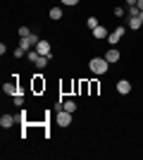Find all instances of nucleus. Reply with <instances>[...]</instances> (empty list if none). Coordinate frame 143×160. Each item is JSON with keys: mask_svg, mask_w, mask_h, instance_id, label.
<instances>
[{"mask_svg": "<svg viewBox=\"0 0 143 160\" xmlns=\"http://www.w3.org/2000/svg\"><path fill=\"white\" fill-rule=\"evenodd\" d=\"M107 67H110V62L105 60V58H93V60L88 62V69L93 74H98V77H102V74L107 72Z\"/></svg>", "mask_w": 143, "mask_h": 160, "instance_id": "f257e3e1", "label": "nucleus"}, {"mask_svg": "<svg viewBox=\"0 0 143 160\" xmlns=\"http://www.w3.org/2000/svg\"><path fill=\"white\" fill-rule=\"evenodd\" d=\"M55 122H57V127H69L72 124V112H67V110L60 108V112L55 115Z\"/></svg>", "mask_w": 143, "mask_h": 160, "instance_id": "f03ea898", "label": "nucleus"}, {"mask_svg": "<svg viewBox=\"0 0 143 160\" xmlns=\"http://www.w3.org/2000/svg\"><path fill=\"white\" fill-rule=\"evenodd\" d=\"M122 36H124V27H117L115 31H110V36H107L110 46H117V43L122 41Z\"/></svg>", "mask_w": 143, "mask_h": 160, "instance_id": "7ed1b4c3", "label": "nucleus"}, {"mask_svg": "<svg viewBox=\"0 0 143 160\" xmlns=\"http://www.w3.org/2000/svg\"><path fill=\"white\" fill-rule=\"evenodd\" d=\"M119 58H122V55H119V50H117L115 46H112V48L107 50V53H105V60H107L110 65H115V62H119Z\"/></svg>", "mask_w": 143, "mask_h": 160, "instance_id": "20e7f679", "label": "nucleus"}, {"mask_svg": "<svg viewBox=\"0 0 143 160\" xmlns=\"http://www.w3.org/2000/svg\"><path fill=\"white\" fill-rule=\"evenodd\" d=\"M117 93H122V96L131 93V81H126V79H119V81H117Z\"/></svg>", "mask_w": 143, "mask_h": 160, "instance_id": "39448f33", "label": "nucleus"}, {"mask_svg": "<svg viewBox=\"0 0 143 160\" xmlns=\"http://www.w3.org/2000/svg\"><path fill=\"white\" fill-rule=\"evenodd\" d=\"M36 50H38V55H50V43H48L45 38H41L36 43Z\"/></svg>", "mask_w": 143, "mask_h": 160, "instance_id": "423d86ee", "label": "nucleus"}, {"mask_svg": "<svg viewBox=\"0 0 143 160\" xmlns=\"http://www.w3.org/2000/svg\"><path fill=\"white\" fill-rule=\"evenodd\" d=\"M2 91H5L7 96H17L19 91H17V81H5L2 84Z\"/></svg>", "mask_w": 143, "mask_h": 160, "instance_id": "0eeeda50", "label": "nucleus"}, {"mask_svg": "<svg viewBox=\"0 0 143 160\" xmlns=\"http://www.w3.org/2000/svg\"><path fill=\"white\" fill-rule=\"evenodd\" d=\"M107 36H110V31L102 27V24H98V27L93 29V38H100L102 41V38H107Z\"/></svg>", "mask_w": 143, "mask_h": 160, "instance_id": "6e6552de", "label": "nucleus"}, {"mask_svg": "<svg viewBox=\"0 0 143 160\" xmlns=\"http://www.w3.org/2000/svg\"><path fill=\"white\" fill-rule=\"evenodd\" d=\"M14 122H17V117H12V115H2V117H0V127L7 129V127H12Z\"/></svg>", "mask_w": 143, "mask_h": 160, "instance_id": "1a4fd4ad", "label": "nucleus"}, {"mask_svg": "<svg viewBox=\"0 0 143 160\" xmlns=\"http://www.w3.org/2000/svg\"><path fill=\"white\" fill-rule=\"evenodd\" d=\"M126 27L136 31V29H141V27H143V22L138 19V17H129V22H126Z\"/></svg>", "mask_w": 143, "mask_h": 160, "instance_id": "9d476101", "label": "nucleus"}, {"mask_svg": "<svg viewBox=\"0 0 143 160\" xmlns=\"http://www.w3.org/2000/svg\"><path fill=\"white\" fill-rule=\"evenodd\" d=\"M62 110H67V112H74L76 110V100H62Z\"/></svg>", "mask_w": 143, "mask_h": 160, "instance_id": "9b49d317", "label": "nucleus"}, {"mask_svg": "<svg viewBox=\"0 0 143 160\" xmlns=\"http://www.w3.org/2000/svg\"><path fill=\"white\" fill-rule=\"evenodd\" d=\"M50 19H62V7H50Z\"/></svg>", "mask_w": 143, "mask_h": 160, "instance_id": "f8f14e48", "label": "nucleus"}, {"mask_svg": "<svg viewBox=\"0 0 143 160\" xmlns=\"http://www.w3.org/2000/svg\"><path fill=\"white\" fill-rule=\"evenodd\" d=\"M86 27H88L91 31H93V29L98 27V19H95V17H88V19H86Z\"/></svg>", "mask_w": 143, "mask_h": 160, "instance_id": "ddd939ff", "label": "nucleus"}, {"mask_svg": "<svg viewBox=\"0 0 143 160\" xmlns=\"http://www.w3.org/2000/svg\"><path fill=\"white\" fill-rule=\"evenodd\" d=\"M43 86H45V84H43V81H41V74H36V81H34V88H36V91H41V88Z\"/></svg>", "mask_w": 143, "mask_h": 160, "instance_id": "4468645a", "label": "nucleus"}, {"mask_svg": "<svg viewBox=\"0 0 143 160\" xmlns=\"http://www.w3.org/2000/svg\"><path fill=\"white\" fill-rule=\"evenodd\" d=\"M138 14H141L138 5H131V7H129V17H138Z\"/></svg>", "mask_w": 143, "mask_h": 160, "instance_id": "2eb2a0df", "label": "nucleus"}, {"mask_svg": "<svg viewBox=\"0 0 143 160\" xmlns=\"http://www.w3.org/2000/svg\"><path fill=\"white\" fill-rule=\"evenodd\" d=\"M19 36H21V38H26V36H31V31H29V27H19Z\"/></svg>", "mask_w": 143, "mask_h": 160, "instance_id": "dca6fc26", "label": "nucleus"}, {"mask_svg": "<svg viewBox=\"0 0 143 160\" xmlns=\"http://www.w3.org/2000/svg\"><path fill=\"white\" fill-rule=\"evenodd\" d=\"M24 53H26V50H24V48H14V58H24Z\"/></svg>", "mask_w": 143, "mask_h": 160, "instance_id": "f3484780", "label": "nucleus"}, {"mask_svg": "<svg viewBox=\"0 0 143 160\" xmlns=\"http://www.w3.org/2000/svg\"><path fill=\"white\" fill-rule=\"evenodd\" d=\"M14 105H24V98H21V93L14 96Z\"/></svg>", "mask_w": 143, "mask_h": 160, "instance_id": "a211bd4d", "label": "nucleus"}, {"mask_svg": "<svg viewBox=\"0 0 143 160\" xmlns=\"http://www.w3.org/2000/svg\"><path fill=\"white\" fill-rule=\"evenodd\" d=\"M124 12H126L124 7H115V17H124Z\"/></svg>", "mask_w": 143, "mask_h": 160, "instance_id": "6ab92c4d", "label": "nucleus"}, {"mask_svg": "<svg viewBox=\"0 0 143 160\" xmlns=\"http://www.w3.org/2000/svg\"><path fill=\"white\" fill-rule=\"evenodd\" d=\"M62 5H67V7H72V5H76V2H79V0H60Z\"/></svg>", "mask_w": 143, "mask_h": 160, "instance_id": "aec40b11", "label": "nucleus"}, {"mask_svg": "<svg viewBox=\"0 0 143 160\" xmlns=\"http://www.w3.org/2000/svg\"><path fill=\"white\" fill-rule=\"evenodd\" d=\"M136 2H138V0H126V5H129V7H131V5H136Z\"/></svg>", "mask_w": 143, "mask_h": 160, "instance_id": "412c9836", "label": "nucleus"}, {"mask_svg": "<svg viewBox=\"0 0 143 160\" xmlns=\"http://www.w3.org/2000/svg\"><path fill=\"white\" fill-rule=\"evenodd\" d=\"M136 5H138V10H141V12H143V0H138Z\"/></svg>", "mask_w": 143, "mask_h": 160, "instance_id": "4be33fe9", "label": "nucleus"}, {"mask_svg": "<svg viewBox=\"0 0 143 160\" xmlns=\"http://www.w3.org/2000/svg\"><path fill=\"white\" fill-rule=\"evenodd\" d=\"M138 19H141V22H143V12H141V14H138Z\"/></svg>", "mask_w": 143, "mask_h": 160, "instance_id": "5701e85b", "label": "nucleus"}]
</instances>
